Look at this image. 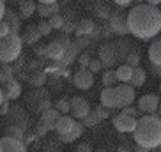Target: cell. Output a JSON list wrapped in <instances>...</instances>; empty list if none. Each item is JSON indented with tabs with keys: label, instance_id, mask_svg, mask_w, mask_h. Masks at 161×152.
Instances as JSON below:
<instances>
[{
	"label": "cell",
	"instance_id": "obj_16",
	"mask_svg": "<svg viewBox=\"0 0 161 152\" xmlns=\"http://www.w3.org/2000/svg\"><path fill=\"white\" fill-rule=\"evenodd\" d=\"M2 90H4L5 99L14 101V99H18L19 95H21V90H23V89H21V83H19L16 78H11V80L2 87Z\"/></svg>",
	"mask_w": 161,
	"mask_h": 152
},
{
	"label": "cell",
	"instance_id": "obj_28",
	"mask_svg": "<svg viewBox=\"0 0 161 152\" xmlns=\"http://www.w3.org/2000/svg\"><path fill=\"white\" fill-rule=\"evenodd\" d=\"M133 69L129 64H122L115 69V74H117V81H122V83H129L131 81V76H133Z\"/></svg>",
	"mask_w": 161,
	"mask_h": 152
},
{
	"label": "cell",
	"instance_id": "obj_31",
	"mask_svg": "<svg viewBox=\"0 0 161 152\" xmlns=\"http://www.w3.org/2000/svg\"><path fill=\"white\" fill-rule=\"evenodd\" d=\"M25 133H27L25 129L18 128V126H13V124L5 129V136L14 138V140H21V142H25Z\"/></svg>",
	"mask_w": 161,
	"mask_h": 152
},
{
	"label": "cell",
	"instance_id": "obj_32",
	"mask_svg": "<svg viewBox=\"0 0 161 152\" xmlns=\"http://www.w3.org/2000/svg\"><path fill=\"white\" fill-rule=\"evenodd\" d=\"M99 122H101V119L97 117V115H96L94 110H90L89 113H87L85 117L81 119V124H83L85 128H94V126H97Z\"/></svg>",
	"mask_w": 161,
	"mask_h": 152
},
{
	"label": "cell",
	"instance_id": "obj_33",
	"mask_svg": "<svg viewBox=\"0 0 161 152\" xmlns=\"http://www.w3.org/2000/svg\"><path fill=\"white\" fill-rule=\"evenodd\" d=\"M101 81H103L104 87H114V83H117V74H115V71L106 69L103 73V76H101Z\"/></svg>",
	"mask_w": 161,
	"mask_h": 152
},
{
	"label": "cell",
	"instance_id": "obj_58",
	"mask_svg": "<svg viewBox=\"0 0 161 152\" xmlns=\"http://www.w3.org/2000/svg\"><path fill=\"white\" fill-rule=\"evenodd\" d=\"M117 152H129V149L126 147V145H122V147H119V150Z\"/></svg>",
	"mask_w": 161,
	"mask_h": 152
},
{
	"label": "cell",
	"instance_id": "obj_49",
	"mask_svg": "<svg viewBox=\"0 0 161 152\" xmlns=\"http://www.w3.org/2000/svg\"><path fill=\"white\" fill-rule=\"evenodd\" d=\"M57 145H58V142H48L46 145H44V150L46 152H57L58 150Z\"/></svg>",
	"mask_w": 161,
	"mask_h": 152
},
{
	"label": "cell",
	"instance_id": "obj_54",
	"mask_svg": "<svg viewBox=\"0 0 161 152\" xmlns=\"http://www.w3.org/2000/svg\"><path fill=\"white\" fill-rule=\"evenodd\" d=\"M145 4H149V5H154V7H158V5L161 4V0H143Z\"/></svg>",
	"mask_w": 161,
	"mask_h": 152
},
{
	"label": "cell",
	"instance_id": "obj_34",
	"mask_svg": "<svg viewBox=\"0 0 161 152\" xmlns=\"http://www.w3.org/2000/svg\"><path fill=\"white\" fill-rule=\"evenodd\" d=\"M94 13H96V16L101 18V19H108L110 16H112V11H110V7L106 4H97L94 7Z\"/></svg>",
	"mask_w": 161,
	"mask_h": 152
},
{
	"label": "cell",
	"instance_id": "obj_2",
	"mask_svg": "<svg viewBox=\"0 0 161 152\" xmlns=\"http://www.w3.org/2000/svg\"><path fill=\"white\" fill-rule=\"evenodd\" d=\"M133 138L136 145H142L149 150L161 147V117L156 113L140 117L136 129L133 131Z\"/></svg>",
	"mask_w": 161,
	"mask_h": 152
},
{
	"label": "cell",
	"instance_id": "obj_59",
	"mask_svg": "<svg viewBox=\"0 0 161 152\" xmlns=\"http://www.w3.org/2000/svg\"><path fill=\"white\" fill-rule=\"evenodd\" d=\"M158 115L161 117V99H159V106H158Z\"/></svg>",
	"mask_w": 161,
	"mask_h": 152
},
{
	"label": "cell",
	"instance_id": "obj_45",
	"mask_svg": "<svg viewBox=\"0 0 161 152\" xmlns=\"http://www.w3.org/2000/svg\"><path fill=\"white\" fill-rule=\"evenodd\" d=\"M122 113L131 115V117H135V119H140V110L133 108V106H126V108H122Z\"/></svg>",
	"mask_w": 161,
	"mask_h": 152
},
{
	"label": "cell",
	"instance_id": "obj_40",
	"mask_svg": "<svg viewBox=\"0 0 161 152\" xmlns=\"http://www.w3.org/2000/svg\"><path fill=\"white\" fill-rule=\"evenodd\" d=\"M37 30H39V34H41V37H44V35H50L53 29L50 27L48 19H43V21H39L37 23Z\"/></svg>",
	"mask_w": 161,
	"mask_h": 152
},
{
	"label": "cell",
	"instance_id": "obj_61",
	"mask_svg": "<svg viewBox=\"0 0 161 152\" xmlns=\"http://www.w3.org/2000/svg\"><path fill=\"white\" fill-rule=\"evenodd\" d=\"M96 152H108V150H106V149H97Z\"/></svg>",
	"mask_w": 161,
	"mask_h": 152
},
{
	"label": "cell",
	"instance_id": "obj_57",
	"mask_svg": "<svg viewBox=\"0 0 161 152\" xmlns=\"http://www.w3.org/2000/svg\"><path fill=\"white\" fill-rule=\"evenodd\" d=\"M4 99H5V95H4V90H2V87H0V105L4 103Z\"/></svg>",
	"mask_w": 161,
	"mask_h": 152
},
{
	"label": "cell",
	"instance_id": "obj_21",
	"mask_svg": "<svg viewBox=\"0 0 161 152\" xmlns=\"http://www.w3.org/2000/svg\"><path fill=\"white\" fill-rule=\"evenodd\" d=\"M94 29H96L94 21H92V19H89V18H83L80 23L76 25L75 34H76V37H89V35H92Z\"/></svg>",
	"mask_w": 161,
	"mask_h": 152
},
{
	"label": "cell",
	"instance_id": "obj_55",
	"mask_svg": "<svg viewBox=\"0 0 161 152\" xmlns=\"http://www.w3.org/2000/svg\"><path fill=\"white\" fill-rule=\"evenodd\" d=\"M135 152H149V149L142 147V145H135Z\"/></svg>",
	"mask_w": 161,
	"mask_h": 152
},
{
	"label": "cell",
	"instance_id": "obj_50",
	"mask_svg": "<svg viewBox=\"0 0 161 152\" xmlns=\"http://www.w3.org/2000/svg\"><path fill=\"white\" fill-rule=\"evenodd\" d=\"M76 152H92V147H90L89 143H78V147H76Z\"/></svg>",
	"mask_w": 161,
	"mask_h": 152
},
{
	"label": "cell",
	"instance_id": "obj_17",
	"mask_svg": "<svg viewBox=\"0 0 161 152\" xmlns=\"http://www.w3.org/2000/svg\"><path fill=\"white\" fill-rule=\"evenodd\" d=\"M58 117H60V111L55 110V108H50V110H44L43 113H41L39 122L43 124L48 131H53V129H55V124H57V120H58Z\"/></svg>",
	"mask_w": 161,
	"mask_h": 152
},
{
	"label": "cell",
	"instance_id": "obj_22",
	"mask_svg": "<svg viewBox=\"0 0 161 152\" xmlns=\"http://www.w3.org/2000/svg\"><path fill=\"white\" fill-rule=\"evenodd\" d=\"M4 21H5L7 25H9L11 32L19 34V30H21V18L18 16V13H16V11H9V9H5Z\"/></svg>",
	"mask_w": 161,
	"mask_h": 152
},
{
	"label": "cell",
	"instance_id": "obj_4",
	"mask_svg": "<svg viewBox=\"0 0 161 152\" xmlns=\"http://www.w3.org/2000/svg\"><path fill=\"white\" fill-rule=\"evenodd\" d=\"M27 105L32 111H41L43 113L44 110L52 108V101H50V95L44 90L43 87H39L36 90H32L30 94H27Z\"/></svg>",
	"mask_w": 161,
	"mask_h": 152
},
{
	"label": "cell",
	"instance_id": "obj_3",
	"mask_svg": "<svg viewBox=\"0 0 161 152\" xmlns=\"http://www.w3.org/2000/svg\"><path fill=\"white\" fill-rule=\"evenodd\" d=\"M21 37L19 34L11 32L5 37H0V64H13L21 55Z\"/></svg>",
	"mask_w": 161,
	"mask_h": 152
},
{
	"label": "cell",
	"instance_id": "obj_41",
	"mask_svg": "<svg viewBox=\"0 0 161 152\" xmlns=\"http://www.w3.org/2000/svg\"><path fill=\"white\" fill-rule=\"evenodd\" d=\"M94 111H96V115H97V117H99L101 120L108 119V117H110V113H112V110H110V108H106V106H103V105L96 106V108H94Z\"/></svg>",
	"mask_w": 161,
	"mask_h": 152
},
{
	"label": "cell",
	"instance_id": "obj_53",
	"mask_svg": "<svg viewBox=\"0 0 161 152\" xmlns=\"http://www.w3.org/2000/svg\"><path fill=\"white\" fill-rule=\"evenodd\" d=\"M151 69H152V73L156 76H161V66H152L151 64Z\"/></svg>",
	"mask_w": 161,
	"mask_h": 152
},
{
	"label": "cell",
	"instance_id": "obj_11",
	"mask_svg": "<svg viewBox=\"0 0 161 152\" xmlns=\"http://www.w3.org/2000/svg\"><path fill=\"white\" fill-rule=\"evenodd\" d=\"M94 74L89 71V69H78V71L73 74V83H75V87H78L80 90H89L90 87L94 85Z\"/></svg>",
	"mask_w": 161,
	"mask_h": 152
},
{
	"label": "cell",
	"instance_id": "obj_25",
	"mask_svg": "<svg viewBox=\"0 0 161 152\" xmlns=\"http://www.w3.org/2000/svg\"><path fill=\"white\" fill-rule=\"evenodd\" d=\"M58 13H60L58 2H55V4H37V14L41 18H50V16L58 14Z\"/></svg>",
	"mask_w": 161,
	"mask_h": 152
},
{
	"label": "cell",
	"instance_id": "obj_19",
	"mask_svg": "<svg viewBox=\"0 0 161 152\" xmlns=\"http://www.w3.org/2000/svg\"><path fill=\"white\" fill-rule=\"evenodd\" d=\"M101 105L106 108H117V94H115V87H104L99 94Z\"/></svg>",
	"mask_w": 161,
	"mask_h": 152
},
{
	"label": "cell",
	"instance_id": "obj_51",
	"mask_svg": "<svg viewBox=\"0 0 161 152\" xmlns=\"http://www.w3.org/2000/svg\"><path fill=\"white\" fill-rule=\"evenodd\" d=\"M114 2L119 5V7H126V5L133 4V0H114Z\"/></svg>",
	"mask_w": 161,
	"mask_h": 152
},
{
	"label": "cell",
	"instance_id": "obj_29",
	"mask_svg": "<svg viewBox=\"0 0 161 152\" xmlns=\"http://www.w3.org/2000/svg\"><path fill=\"white\" fill-rule=\"evenodd\" d=\"M145 80H147V73H145V69H142V67L138 66V67H135L133 69V76H131V87H142L143 83H145Z\"/></svg>",
	"mask_w": 161,
	"mask_h": 152
},
{
	"label": "cell",
	"instance_id": "obj_15",
	"mask_svg": "<svg viewBox=\"0 0 161 152\" xmlns=\"http://www.w3.org/2000/svg\"><path fill=\"white\" fill-rule=\"evenodd\" d=\"M0 145L4 152H27V143L21 140H14V138L4 136L0 138Z\"/></svg>",
	"mask_w": 161,
	"mask_h": 152
},
{
	"label": "cell",
	"instance_id": "obj_20",
	"mask_svg": "<svg viewBox=\"0 0 161 152\" xmlns=\"http://www.w3.org/2000/svg\"><path fill=\"white\" fill-rule=\"evenodd\" d=\"M19 37H21V43L23 44H30V46L37 44L39 39H41V34H39V30H37V25H29V27L21 32Z\"/></svg>",
	"mask_w": 161,
	"mask_h": 152
},
{
	"label": "cell",
	"instance_id": "obj_23",
	"mask_svg": "<svg viewBox=\"0 0 161 152\" xmlns=\"http://www.w3.org/2000/svg\"><path fill=\"white\" fill-rule=\"evenodd\" d=\"M149 60L152 66H161V39H154L149 46Z\"/></svg>",
	"mask_w": 161,
	"mask_h": 152
},
{
	"label": "cell",
	"instance_id": "obj_13",
	"mask_svg": "<svg viewBox=\"0 0 161 152\" xmlns=\"http://www.w3.org/2000/svg\"><path fill=\"white\" fill-rule=\"evenodd\" d=\"M110 29L114 30L115 34H119V35H126L128 32V21H126V14H122V13H112V16H110Z\"/></svg>",
	"mask_w": 161,
	"mask_h": 152
},
{
	"label": "cell",
	"instance_id": "obj_30",
	"mask_svg": "<svg viewBox=\"0 0 161 152\" xmlns=\"http://www.w3.org/2000/svg\"><path fill=\"white\" fill-rule=\"evenodd\" d=\"M11 78H14V71L11 64H0V87H4Z\"/></svg>",
	"mask_w": 161,
	"mask_h": 152
},
{
	"label": "cell",
	"instance_id": "obj_56",
	"mask_svg": "<svg viewBox=\"0 0 161 152\" xmlns=\"http://www.w3.org/2000/svg\"><path fill=\"white\" fill-rule=\"evenodd\" d=\"M39 4H55V2H58V0H37Z\"/></svg>",
	"mask_w": 161,
	"mask_h": 152
},
{
	"label": "cell",
	"instance_id": "obj_37",
	"mask_svg": "<svg viewBox=\"0 0 161 152\" xmlns=\"http://www.w3.org/2000/svg\"><path fill=\"white\" fill-rule=\"evenodd\" d=\"M43 58H36V60H29L27 64H25V67H27V71L34 73V71H41V67H43Z\"/></svg>",
	"mask_w": 161,
	"mask_h": 152
},
{
	"label": "cell",
	"instance_id": "obj_43",
	"mask_svg": "<svg viewBox=\"0 0 161 152\" xmlns=\"http://www.w3.org/2000/svg\"><path fill=\"white\" fill-rule=\"evenodd\" d=\"M25 64H27V60H25V58L19 55V57L16 58L14 62H13V66H11V67H13V71H14V73H21V69L25 67Z\"/></svg>",
	"mask_w": 161,
	"mask_h": 152
},
{
	"label": "cell",
	"instance_id": "obj_27",
	"mask_svg": "<svg viewBox=\"0 0 161 152\" xmlns=\"http://www.w3.org/2000/svg\"><path fill=\"white\" fill-rule=\"evenodd\" d=\"M78 52H80V48L76 46L75 43H71V44H69V48L66 50V53H64L62 60H58V62H62V66H64V67H69L73 62L78 58Z\"/></svg>",
	"mask_w": 161,
	"mask_h": 152
},
{
	"label": "cell",
	"instance_id": "obj_48",
	"mask_svg": "<svg viewBox=\"0 0 161 152\" xmlns=\"http://www.w3.org/2000/svg\"><path fill=\"white\" fill-rule=\"evenodd\" d=\"M9 108H11L9 99H4V103L0 105V115H7V113H9Z\"/></svg>",
	"mask_w": 161,
	"mask_h": 152
},
{
	"label": "cell",
	"instance_id": "obj_1",
	"mask_svg": "<svg viewBox=\"0 0 161 152\" xmlns=\"http://www.w3.org/2000/svg\"><path fill=\"white\" fill-rule=\"evenodd\" d=\"M126 21L128 32L143 41L154 39L161 32V11L145 2L131 7V11L126 14Z\"/></svg>",
	"mask_w": 161,
	"mask_h": 152
},
{
	"label": "cell",
	"instance_id": "obj_14",
	"mask_svg": "<svg viewBox=\"0 0 161 152\" xmlns=\"http://www.w3.org/2000/svg\"><path fill=\"white\" fill-rule=\"evenodd\" d=\"M75 120L76 119H73L71 115H60L57 124H55V129H53L57 133V138H64L71 133L73 126H75Z\"/></svg>",
	"mask_w": 161,
	"mask_h": 152
},
{
	"label": "cell",
	"instance_id": "obj_36",
	"mask_svg": "<svg viewBox=\"0 0 161 152\" xmlns=\"http://www.w3.org/2000/svg\"><path fill=\"white\" fill-rule=\"evenodd\" d=\"M55 110H58L60 115H67V113H69V99L60 97V99L55 103Z\"/></svg>",
	"mask_w": 161,
	"mask_h": 152
},
{
	"label": "cell",
	"instance_id": "obj_26",
	"mask_svg": "<svg viewBox=\"0 0 161 152\" xmlns=\"http://www.w3.org/2000/svg\"><path fill=\"white\" fill-rule=\"evenodd\" d=\"M83 124L81 122H78V120H75V126H73V129H71V133L67 134V136H64V138H57L58 142H62V143H71V142H76L78 138L83 134Z\"/></svg>",
	"mask_w": 161,
	"mask_h": 152
},
{
	"label": "cell",
	"instance_id": "obj_52",
	"mask_svg": "<svg viewBox=\"0 0 161 152\" xmlns=\"http://www.w3.org/2000/svg\"><path fill=\"white\" fill-rule=\"evenodd\" d=\"M4 14H5V2L0 0V21L4 19Z\"/></svg>",
	"mask_w": 161,
	"mask_h": 152
},
{
	"label": "cell",
	"instance_id": "obj_5",
	"mask_svg": "<svg viewBox=\"0 0 161 152\" xmlns=\"http://www.w3.org/2000/svg\"><path fill=\"white\" fill-rule=\"evenodd\" d=\"M69 44H71V41H69V37H67L66 34L55 37L50 44H46V58L55 60V62L62 60V57H64L66 50L69 48Z\"/></svg>",
	"mask_w": 161,
	"mask_h": 152
},
{
	"label": "cell",
	"instance_id": "obj_42",
	"mask_svg": "<svg viewBox=\"0 0 161 152\" xmlns=\"http://www.w3.org/2000/svg\"><path fill=\"white\" fill-rule=\"evenodd\" d=\"M87 69H89V71L92 73V74H96V73H99L101 69H103V64H101V60H99V58H92Z\"/></svg>",
	"mask_w": 161,
	"mask_h": 152
},
{
	"label": "cell",
	"instance_id": "obj_12",
	"mask_svg": "<svg viewBox=\"0 0 161 152\" xmlns=\"http://www.w3.org/2000/svg\"><path fill=\"white\" fill-rule=\"evenodd\" d=\"M7 115H9L11 120H13V126H18V128L25 129V131H27V128L30 126V120H29V117H27V113L23 111L21 106H11Z\"/></svg>",
	"mask_w": 161,
	"mask_h": 152
},
{
	"label": "cell",
	"instance_id": "obj_38",
	"mask_svg": "<svg viewBox=\"0 0 161 152\" xmlns=\"http://www.w3.org/2000/svg\"><path fill=\"white\" fill-rule=\"evenodd\" d=\"M126 62H128L131 67H138V64H140V53L131 50V52L126 55Z\"/></svg>",
	"mask_w": 161,
	"mask_h": 152
},
{
	"label": "cell",
	"instance_id": "obj_8",
	"mask_svg": "<svg viewBox=\"0 0 161 152\" xmlns=\"http://www.w3.org/2000/svg\"><path fill=\"white\" fill-rule=\"evenodd\" d=\"M119 52H117V46L114 43H106L99 48V60L103 66L106 67H112L114 64H117L119 60Z\"/></svg>",
	"mask_w": 161,
	"mask_h": 152
},
{
	"label": "cell",
	"instance_id": "obj_62",
	"mask_svg": "<svg viewBox=\"0 0 161 152\" xmlns=\"http://www.w3.org/2000/svg\"><path fill=\"white\" fill-rule=\"evenodd\" d=\"M0 152H4V150H2V145H0Z\"/></svg>",
	"mask_w": 161,
	"mask_h": 152
},
{
	"label": "cell",
	"instance_id": "obj_24",
	"mask_svg": "<svg viewBox=\"0 0 161 152\" xmlns=\"http://www.w3.org/2000/svg\"><path fill=\"white\" fill-rule=\"evenodd\" d=\"M27 81L30 83V87L34 89H39V87H44V83L48 81V74L41 69V71H34V73H29V78Z\"/></svg>",
	"mask_w": 161,
	"mask_h": 152
},
{
	"label": "cell",
	"instance_id": "obj_46",
	"mask_svg": "<svg viewBox=\"0 0 161 152\" xmlns=\"http://www.w3.org/2000/svg\"><path fill=\"white\" fill-rule=\"evenodd\" d=\"M50 133L46 128H44L41 122H37V126H36V136H39V138H43V136H46V134Z\"/></svg>",
	"mask_w": 161,
	"mask_h": 152
},
{
	"label": "cell",
	"instance_id": "obj_35",
	"mask_svg": "<svg viewBox=\"0 0 161 152\" xmlns=\"http://www.w3.org/2000/svg\"><path fill=\"white\" fill-rule=\"evenodd\" d=\"M64 16L58 13V14H53V16H50L48 18V23H50V27H52L53 30H60L62 29V25H64Z\"/></svg>",
	"mask_w": 161,
	"mask_h": 152
},
{
	"label": "cell",
	"instance_id": "obj_6",
	"mask_svg": "<svg viewBox=\"0 0 161 152\" xmlns=\"http://www.w3.org/2000/svg\"><path fill=\"white\" fill-rule=\"evenodd\" d=\"M115 94H117V108H126V106H131L135 103V97H136V90L135 87L128 85V83H122V85L115 87Z\"/></svg>",
	"mask_w": 161,
	"mask_h": 152
},
{
	"label": "cell",
	"instance_id": "obj_60",
	"mask_svg": "<svg viewBox=\"0 0 161 152\" xmlns=\"http://www.w3.org/2000/svg\"><path fill=\"white\" fill-rule=\"evenodd\" d=\"M133 2H135V4H136V5H140V4H143V0H133Z\"/></svg>",
	"mask_w": 161,
	"mask_h": 152
},
{
	"label": "cell",
	"instance_id": "obj_47",
	"mask_svg": "<svg viewBox=\"0 0 161 152\" xmlns=\"http://www.w3.org/2000/svg\"><path fill=\"white\" fill-rule=\"evenodd\" d=\"M11 34V29H9V25L5 23L4 19L0 21V37H5V35H9Z\"/></svg>",
	"mask_w": 161,
	"mask_h": 152
},
{
	"label": "cell",
	"instance_id": "obj_18",
	"mask_svg": "<svg viewBox=\"0 0 161 152\" xmlns=\"http://www.w3.org/2000/svg\"><path fill=\"white\" fill-rule=\"evenodd\" d=\"M37 11L36 0H18V16L21 19H29Z\"/></svg>",
	"mask_w": 161,
	"mask_h": 152
},
{
	"label": "cell",
	"instance_id": "obj_7",
	"mask_svg": "<svg viewBox=\"0 0 161 152\" xmlns=\"http://www.w3.org/2000/svg\"><path fill=\"white\" fill-rule=\"evenodd\" d=\"M90 110L92 108H90L89 101L81 95H75L73 99H69V113L73 119H83Z\"/></svg>",
	"mask_w": 161,
	"mask_h": 152
},
{
	"label": "cell",
	"instance_id": "obj_10",
	"mask_svg": "<svg viewBox=\"0 0 161 152\" xmlns=\"http://www.w3.org/2000/svg\"><path fill=\"white\" fill-rule=\"evenodd\" d=\"M136 124H138V119L122 113V111L117 117H114V128L117 131H120V133H133L136 129Z\"/></svg>",
	"mask_w": 161,
	"mask_h": 152
},
{
	"label": "cell",
	"instance_id": "obj_63",
	"mask_svg": "<svg viewBox=\"0 0 161 152\" xmlns=\"http://www.w3.org/2000/svg\"><path fill=\"white\" fill-rule=\"evenodd\" d=\"M159 92H161V83H159Z\"/></svg>",
	"mask_w": 161,
	"mask_h": 152
},
{
	"label": "cell",
	"instance_id": "obj_44",
	"mask_svg": "<svg viewBox=\"0 0 161 152\" xmlns=\"http://www.w3.org/2000/svg\"><path fill=\"white\" fill-rule=\"evenodd\" d=\"M34 53H36V55H37L39 58H46V44H34Z\"/></svg>",
	"mask_w": 161,
	"mask_h": 152
},
{
	"label": "cell",
	"instance_id": "obj_9",
	"mask_svg": "<svg viewBox=\"0 0 161 152\" xmlns=\"http://www.w3.org/2000/svg\"><path fill=\"white\" fill-rule=\"evenodd\" d=\"M158 106H159V97L156 94H145L138 99L136 108L143 115H152V113H158Z\"/></svg>",
	"mask_w": 161,
	"mask_h": 152
},
{
	"label": "cell",
	"instance_id": "obj_39",
	"mask_svg": "<svg viewBox=\"0 0 161 152\" xmlns=\"http://www.w3.org/2000/svg\"><path fill=\"white\" fill-rule=\"evenodd\" d=\"M90 60H92V57H90V53H80L78 55V58H76V62H78V66L81 67V69H87L90 64Z\"/></svg>",
	"mask_w": 161,
	"mask_h": 152
}]
</instances>
